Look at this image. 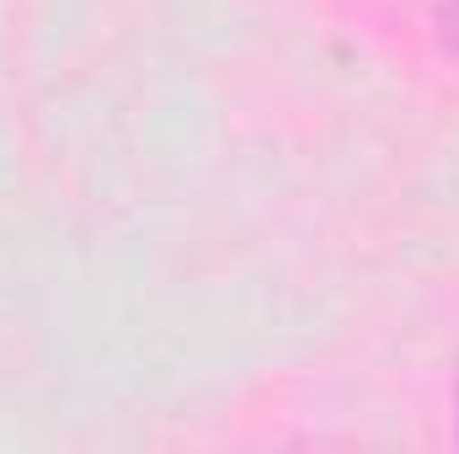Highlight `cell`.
Segmentation results:
<instances>
[{
  "label": "cell",
  "instance_id": "6da1fadb",
  "mask_svg": "<svg viewBox=\"0 0 459 454\" xmlns=\"http://www.w3.org/2000/svg\"><path fill=\"white\" fill-rule=\"evenodd\" d=\"M438 22H444V32H449V43L459 48V0H444V5H438Z\"/></svg>",
  "mask_w": 459,
  "mask_h": 454
}]
</instances>
